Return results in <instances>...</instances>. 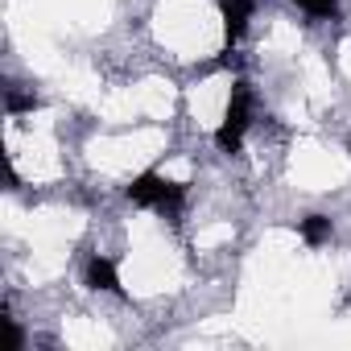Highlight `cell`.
<instances>
[{"label":"cell","instance_id":"obj_5","mask_svg":"<svg viewBox=\"0 0 351 351\" xmlns=\"http://www.w3.org/2000/svg\"><path fill=\"white\" fill-rule=\"evenodd\" d=\"M298 236H302L310 248H318V244L330 240V219H326V215H306V219H298Z\"/></svg>","mask_w":351,"mask_h":351},{"label":"cell","instance_id":"obj_2","mask_svg":"<svg viewBox=\"0 0 351 351\" xmlns=\"http://www.w3.org/2000/svg\"><path fill=\"white\" fill-rule=\"evenodd\" d=\"M248 124H252V87H248L244 79H236V83H232V95H228V108H223V120H219V128H215V145H219L223 153H236V149L244 145Z\"/></svg>","mask_w":351,"mask_h":351},{"label":"cell","instance_id":"obj_1","mask_svg":"<svg viewBox=\"0 0 351 351\" xmlns=\"http://www.w3.org/2000/svg\"><path fill=\"white\" fill-rule=\"evenodd\" d=\"M186 195H191L186 182H173V178H165V173H157V169L136 173L132 186H128V203H132V207L161 211V215H169V219H178V215H182Z\"/></svg>","mask_w":351,"mask_h":351},{"label":"cell","instance_id":"obj_4","mask_svg":"<svg viewBox=\"0 0 351 351\" xmlns=\"http://www.w3.org/2000/svg\"><path fill=\"white\" fill-rule=\"evenodd\" d=\"M83 285H87V289H95V293H124L116 261H112V256H99V252L83 265Z\"/></svg>","mask_w":351,"mask_h":351},{"label":"cell","instance_id":"obj_7","mask_svg":"<svg viewBox=\"0 0 351 351\" xmlns=\"http://www.w3.org/2000/svg\"><path fill=\"white\" fill-rule=\"evenodd\" d=\"M5 108H9V116L34 112V108H38V95H17V91H9V95H5Z\"/></svg>","mask_w":351,"mask_h":351},{"label":"cell","instance_id":"obj_6","mask_svg":"<svg viewBox=\"0 0 351 351\" xmlns=\"http://www.w3.org/2000/svg\"><path fill=\"white\" fill-rule=\"evenodd\" d=\"M293 5L314 21H339V0H293Z\"/></svg>","mask_w":351,"mask_h":351},{"label":"cell","instance_id":"obj_3","mask_svg":"<svg viewBox=\"0 0 351 351\" xmlns=\"http://www.w3.org/2000/svg\"><path fill=\"white\" fill-rule=\"evenodd\" d=\"M219 5V17H223V42H228V54L236 50V42L248 34V21H252V0H215Z\"/></svg>","mask_w":351,"mask_h":351}]
</instances>
